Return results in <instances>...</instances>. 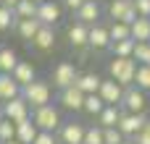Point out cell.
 Listing matches in <instances>:
<instances>
[{
    "label": "cell",
    "instance_id": "obj_1",
    "mask_svg": "<svg viewBox=\"0 0 150 144\" xmlns=\"http://www.w3.org/2000/svg\"><path fill=\"white\" fill-rule=\"evenodd\" d=\"M137 60L134 58H113L111 63H108V73H111V79L116 81V84H121L124 89H129V87H134V76H137Z\"/></svg>",
    "mask_w": 150,
    "mask_h": 144
},
{
    "label": "cell",
    "instance_id": "obj_2",
    "mask_svg": "<svg viewBox=\"0 0 150 144\" xmlns=\"http://www.w3.org/2000/svg\"><path fill=\"white\" fill-rule=\"evenodd\" d=\"M21 97L29 102L32 110H37V108L50 105V100H53V87H50V81H45V79H34L29 87L21 89Z\"/></svg>",
    "mask_w": 150,
    "mask_h": 144
},
{
    "label": "cell",
    "instance_id": "obj_3",
    "mask_svg": "<svg viewBox=\"0 0 150 144\" xmlns=\"http://www.w3.org/2000/svg\"><path fill=\"white\" fill-rule=\"evenodd\" d=\"M32 121H34V126H37L40 131H47V134H55V131L63 126L61 110H58L55 105H45V108L32 110Z\"/></svg>",
    "mask_w": 150,
    "mask_h": 144
},
{
    "label": "cell",
    "instance_id": "obj_4",
    "mask_svg": "<svg viewBox=\"0 0 150 144\" xmlns=\"http://www.w3.org/2000/svg\"><path fill=\"white\" fill-rule=\"evenodd\" d=\"M79 68L74 66V63H69V60H61L55 68H53V87L55 89H69V87H74L76 81H79Z\"/></svg>",
    "mask_w": 150,
    "mask_h": 144
},
{
    "label": "cell",
    "instance_id": "obj_5",
    "mask_svg": "<svg viewBox=\"0 0 150 144\" xmlns=\"http://www.w3.org/2000/svg\"><path fill=\"white\" fill-rule=\"evenodd\" d=\"M108 16H111V21H121V24H129V26L140 18L132 0H111L108 3Z\"/></svg>",
    "mask_w": 150,
    "mask_h": 144
},
{
    "label": "cell",
    "instance_id": "obj_6",
    "mask_svg": "<svg viewBox=\"0 0 150 144\" xmlns=\"http://www.w3.org/2000/svg\"><path fill=\"white\" fill-rule=\"evenodd\" d=\"M0 115L8 118V121H13V123H21V121L32 118V108H29V102H26L24 97H16V100H11V102H3Z\"/></svg>",
    "mask_w": 150,
    "mask_h": 144
},
{
    "label": "cell",
    "instance_id": "obj_7",
    "mask_svg": "<svg viewBox=\"0 0 150 144\" xmlns=\"http://www.w3.org/2000/svg\"><path fill=\"white\" fill-rule=\"evenodd\" d=\"M145 108H148V92H142L137 87L124 89V100H121L124 113H145Z\"/></svg>",
    "mask_w": 150,
    "mask_h": 144
},
{
    "label": "cell",
    "instance_id": "obj_8",
    "mask_svg": "<svg viewBox=\"0 0 150 144\" xmlns=\"http://www.w3.org/2000/svg\"><path fill=\"white\" fill-rule=\"evenodd\" d=\"M148 123V115L145 113H124L121 121H119V131L127 136V139H134Z\"/></svg>",
    "mask_w": 150,
    "mask_h": 144
},
{
    "label": "cell",
    "instance_id": "obj_9",
    "mask_svg": "<svg viewBox=\"0 0 150 144\" xmlns=\"http://www.w3.org/2000/svg\"><path fill=\"white\" fill-rule=\"evenodd\" d=\"M66 39H69V45H71L74 50H84V47H90V26L82 24V21L69 24V29H66Z\"/></svg>",
    "mask_w": 150,
    "mask_h": 144
},
{
    "label": "cell",
    "instance_id": "obj_10",
    "mask_svg": "<svg viewBox=\"0 0 150 144\" xmlns=\"http://www.w3.org/2000/svg\"><path fill=\"white\" fill-rule=\"evenodd\" d=\"M84 134H87V126L71 121V123H63L58 129V142L61 144H84Z\"/></svg>",
    "mask_w": 150,
    "mask_h": 144
},
{
    "label": "cell",
    "instance_id": "obj_11",
    "mask_svg": "<svg viewBox=\"0 0 150 144\" xmlns=\"http://www.w3.org/2000/svg\"><path fill=\"white\" fill-rule=\"evenodd\" d=\"M37 21H40L42 26H55V24L61 21V5H58L55 0L40 3V5H37Z\"/></svg>",
    "mask_w": 150,
    "mask_h": 144
},
{
    "label": "cell",
    "instance_id": "obj_12",
    "mask_svg": "<svg viewBox=\"0 0 150 144\" xmlns=\"http://www.w3.org/2000/svg\"><path fill=\"white\" fill-rule=\"evenodd\" d=\"M98 94L103 97V102H105V105H116V108H121L124 87H121V84H116L113 79H103V84H100V92H98Z\"/></svg>",
    "mask_w": 150,
    "mask_h": 144
},
{
    "label": "cell",
    "instance_id": "obj_13",
    "mask_svg": "<svg viewBox=\"0 0 150 144\" xmlns=\"http://www.w3.org/2000/svg\"><path fill=\"white\" fill-rule=\"evenodd\" d=\"M84 97H87V94H82V89L74 84V87H69V89H63V92L58 94V102H61L66 110L76 113V110H82V108H84Z\"/></svg>",
    "mask_w": 150,
    "mask_h": 144
},
{
    "label": "cell",
    "instance_id": "obj_14",
    "mask_svg": "<svg viewBox=\"0 0 150 144\" xmlns=\"http://www.w3.org/2000/svg\"><path fill=\"white\" fill-rule=\"evenodd\" d=\"M90 47L92 50H108L111 47V31H108V26L103 21L90 26Z\"/></svg>",
    "mask_w": 150,
    "mask_h": 144
},
{
    "label": "cell",
    "instance_id": "obj_15",
    "mask_svg": "<svg viewBox=\"0 0 150 144\" xmlns=\"http://www.w3.org/2000/svg\"><path fill=\"white\" fill-rule=\"evenodd\" d=\"M74 16H76V21H82V24H87V26L100 24V3H98V0H87Z\"/></svg>",
    "mask_w": 150,
    "mask_h": 144
},
{
    "label": "cell",
    "instance_id": "obj_16",
    "mask_svg": "<svg viewBox=\"0 0 150 144\" xmlns=\"http://www.w3.org/2000/svg\"><path fill=\"white\" fill-rule=\"evenodd\" d=\"M32 47L40 50V52H50V50L55 47V29H53V26H42V29L37 31V37L32 39Z\"/></svg>",
    "mask_w": 150,
    "mask_h": 144
},
{
    "label": "cell",
    "instance_id": "obj_17",
    "mask_svg": "<svg viewBox=\"0 0 150 144\" xmlns=\"http://www.w3.org/2000/svg\"><path fill=\"white\" fill-rule=\"evenodd\" d=\"M11 76H13V79H16V84L24 89V87H29V84L37 79V71H34L32 60H18V66H16V71H13Z\"/></svg>",
    "mask_w": 150,
    "mask_h": 144
},
{
    "label": "cell",
    "instance_id": "obj_18",
    "mask_svg": "<svg viewBox=\"0 0 150 144\" xmlns=\"http://www.w3.org/2000/svg\"><path fill=\"white\" fill-rule=\"evenodd\" d=\"M16 97H21V87L11 73H0V102H11Z\"/></svg>",
    "mask_w": 150,
    "mask_h": 144
},
{
    "label": "cell",
    "instance_id": "obj_19",
    "mask_svg": "<svg viewBox=\"0 0 150 144\" xmlns=\"http://www.w3.org/2000/svg\"><path fill=\"white\" fill-rule=\"evenodd\" d=\"M13 29H16V34H18L24 42H32V39L37 37V31L42 29V24H40L37 18H18Z\"/></svg>",
    "mask_w": 150,
    "mask_h": 144
},
{
    "label": "cell",
    "instance_id": "obj_20",
    "mask_svg": "<svg viewBox=\"0 0 150 144\" xmlns=\"http://www.w3.org/2000/svg\"><path fill=\"white\" fill-rule=\"evenodd\" d=\"M121 115H124L121 108H116V105H105V110L98 115V126H100V129H119Z\"/></svg>",
    "mask_w": 150,
    "mask_h": 144
},
{
    "label": "cell",
    "instance_id": "obj_21",
    "mask_svg": "<svg viewBox=\"0 0 150 144\" xmlns=\"http://www.w3.org/2000/svg\"><path fill=\"white\" fill-rule=\"evenodd\" d=\"M37 134H40V129L34 126V121L32 118H26V121H21V123H16V139L21 144H32L37 139Z\"/></svg>",
    "mask_w": 150,
    "mask_h": 144
},
{
    "label": "cell",
    "instance_id": "obj_22",
    "mask_svg": "<svg viewBox=\"0 0 150 144\" xmlns=\"http://www.w3.org/2000/svg\"><path fill=\"white\" fill-rule=\"evenodd\" d=\"M100 84H103V79H100L98 73H92V71L82 73L79 81H76V87L82 89V94H98V92H100Z\"/></svg>",
    "mask_w": 150,
    "mask_h": 144
},
{
    "label": "cell",
    "instance_id": "obj_23",
    "mask_svg": "<svg viewBox=\"0 0 150 144\" xmlns=\"http://www.w3.org/2000/svg\"><path fill=\"white\" fill-rule=\"evenodd\" d=\"M18 66V55L11 47H0V73H13Z\"/></svg>",
    "mask_w": 150,
    "mask_h": 144
},
{
    "label": "cell",
    "instance_id": "obj_24",
    "mask_svg": "<svg viewBox=\"0 0 150 144\" xmlns=\"http://www.w3.org/2000/svg\"><path fill=\"white\" fill-rule=\"evenodd\" d=\"M108 31H111V45H113V42H121V39H132V26H129V24L111 21V24H108Z\"/></svg>",
    "mask_w": 150,
    "mask_h": 144
},
{
    "label": "cell",
    "instance_id": "obj_25",
    "mask_svg": "<svg viewBox=\"0 0 150 144\" xmlns=\"http://www.w3.org/2000/svg\"><path fill=\"white\" fill-rule=\"evenodd\" d=\"M132 39L134 42H150V18H137L132 24Z\"/></svg>",
    "mask_w": 150,
    "mask_h": 144
},
{
    "label": "cell",
    "instance_id": "obj_26",
    "mask_svg": "<svg viewBox=\"0 0 150 144\" xmlns=\"http://www.w3.org/2000/svg\"><path fill=\"white\" fill-rule=\"evenodd\" d=\"M134 39H121V42H113L108 50L113 52V58H132L134 55Z\"/></svg>",
    "mask_w": 150,
    "mask_h": 144
},
{
    "label": "cell",
    "instance_id": "obj_27",
    "mask_svg": "<svg viewBox=\"0 0 150 144\" xmlns=\"http://www.w3.org/2000/svg\"><path fill=\"white\" fill-rule=\"evenodd\" d=\"M82 110H84L87 115H95V118H98V115L105 110V102H103V97H100V94H87V97H84V108H82Z\"/></svg>",
    "mask_w": 150,
    "mask_h": 144
},
{
    "label": "cell",
    "instance_id": "obj_28",
    "mask_svg": "<svg viewBox=\"0 0 150 144\" xmlns=\"http://www.w3.org/2000/svg\"><path fill=\"white\" fill-rule=\"evenodd\" d=\"M13 13H16V21L18 18H37V3L34 0H21L13 8Z\"/></svg>",
    "mask_w": 150,
    "mask_h": 144
},
{
    "label": "cell",
    "instance_id": "obj_29",
    "mask_svg": "<svg viewBox=\"0 0 150 144\" xmlns=\"http://www.w3.org/2000/svg\"><path fill=\"white\" fill-rule=\"evenodd\" d=\"M13 139H16V123L0 115V144L13 142Z\"/></svg>",
    "mask_w": 150,
    "mask_h": 144
},
{
    "label": "cell",
    "instance_id": "obj_30",
    "mask_svg": "<svg viewBox=\"0 0 150 144\" xmlns=\"http://www.w3.org/2000/svg\"><path fill=\"white\" fill-rule=\"evenodd\" d=\"M134 87L150 92V66H137V76H134Z\"/></svg>",
    "mask_w": 150,
    "mask_h": 144
},
{
    "label": "cell",
    "instance_id": "obj_31",
    "mask_svg": "<svg viewBox=\"0 0 150 144\" xmlns=\"http://www.w3.org/2000/svg\"><path fill=\"white\" fill-rule=\"evenodd\" d=\"M132 58H134L140 66H150V42H137Z\"/></svg>",
    "mask_w": 150,
    "mask_h": 144
},
{
    "label": "cell",
    "instance_id": "obj_32",
    "mask_svg": "<svg viewBox=\"0 0 150 144\" xmlns=\"http://www.w3.org/2000/svg\"><path fill=\"white\" fill-rule=\"evenodd\" d=\"M84 144H105V134H103V129H100L98 123H95V126H87Z\"/></svg>",
    "mask_w": 150,
    "mask_h": 144
},
{
    "label": "cell",
    "instance_id": "obj_33",
    "mask_svg": "<svg viewBox=\"0 0 150 144\" xmlns=\"http://www.w3.org/2000/svg\"><path fill=\"white\" fill-rule=\"evenodd\" d=\"M11 26H16V13H13V8L0 5V31H5Z\"/></svg>",
    "mask_w": 150,
    "mask_h": 144
},
{
    "label": "cell",
    "instance_id": "obj_34",
    "mask_svg": "<svg viewBox=\"0 0 150 144\" xmlns=\"http://www.w3.org/2000/svg\"><path fill=\"white\" fill-rule=\"evenodd\" d=\"M103 134H105V144H124L127 142V136L119 129H103Z\"/></svg>",
    "mask_w": 150,
    "mask_h": 144
},
{
    "label": "cell",
    "instance_id": "obj_35",
    "mask_svg": "<svg viewBox=\"0 0 150 144\" xmlns=\"http://www.w3.org/2000/svg\"><path fill=\"white\" fill-rule=\"evenodd\" d=\"M140 18H150V0H132Z\"/></svg>",
    "mask_w": 150,
    "mask_h": 144
},
{
    "label": "cell",
    "instance_id": "obj_36",
    "mask_svg": "<svg viewBox=\"0 0 150 144\" xmlns=\"http://www.w3.org/2000/svg\"><path fill=\"white\" fill-rule=\"evenodd\" d=\"M32 144H61V142H58V136H55V134H47V131H40V134H37V139H34Z\"/></svg>",
    "mask_w": 150,
    "mask_h": 144
},
{
    "label": "cell",
    "instance_id": "obj_37",
    "mask_svg": "<svg viewBox=\"0 0 150 144\" xmlns=\"http://www.w3.org/2000/svg\"><path fill=\"white\" fill-rule=\"evenodd\" d=\"M132 142H134V144H150V118H148V123H145V129H142Z\"/></svg>",
    "mask_w": 150,
    "mask_h": 144
},
{
    "label": "cell",
    "instance_id": "obj_38",
    "mask_svg": "<svg viewBox=\"0 0 150 144\" xmlns=\"http://www.w3.org/2000/svg\"><path fill=\"white\" fill-rule=\"evenodd\" d=\"M84 3H87V0H63V5H66V8L71 10V13H76V10H79V8H82Z\"/></svg>",
    "mask_w": 150,
    "mask_h": 144
},
{
    "label": "cell",
    "instance_id": "obj_39",
    "mask_svg": "<svg viewBox=\"0 0 150 144\" xmlns=\"http://www.w3.org/2000/svg\"><path fill=\"white\" fill-rule=\"evenodd\" d=\"M18 3H21V0H3V5H5V8H16Z\"/></svg>",
    "mask_w": 150,
    "mask_h": 144
},
{
    "label": "cell",
    "instance_id": "obj_40",
    "mask_svg": "<svg viewBox=\"0 0 150 144\" xmlns=\"http://www.w3.org/2000/svg\"><path fill=\"white\" fill-rule=\"evenodd\" d=\"M5 144H21V142H18V139H13V142H5Z\"/></svg>",
    "mask_w": 150,
    "mask_h": 144
},
{
    "label": "cell",
    "instance_id": "obj_41",
    "mask_svg": "<svg viewBox=\"0 0 150 144\" xmlns=\"http://www.w3.org/2000/svg\"><path fill=\"white\" fill-rule=\"evenodd\" d=\"M124 144H134V142H132V139H127V142H124Z\"/></svg>",
    "mask_w": 150,
    "mask_h": 144
},
{
    "label": "cell",
    "instance_id": "obj_42",
    "mask_svg": "<svg viewBox=\"0 0 150 144\" xmlns=\"http://www.w3.org/2000/svg\"><path fill=\"white\" fill-rule=\"evenodd\" d=\"M34 3H37V5H40V3H45V0H34Z\"/></svg>",
    "mask_w": 150,
    "mask_h": 144
},
{
    "label": "cell",
    "instance_id": "obj_43",
    "mask_svg": "<svg viewBox=\"0 0 150 144\" xmlns=\"http://www.w3.org/2000/svg\"><path fill=\"white\" fill-rule=\"evenodd\" d=\"M0 110H3V102H0Z\"/></svg>",
    "mask_w": 150,
    "mask_h": 144
},
{
    "label": "cell",
    "instance_id": "obj_44",
    "mask_svg": "<svg viewBox=\"0 0 150 144\" xmlns=\"http://www.w3.org/2000/svg\"><path fill=\"white\" fill-rule=\"evenodd\" d=\"M0 5H3V0H0Z\"/></svg>",
    "mask_w": 150,
    "mask_h": 144
}]
</instances>
